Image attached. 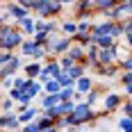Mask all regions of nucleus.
Instances as JSON below:
<instances>
[{
	"label": "nucleus",
	"mask_w": 132,
	"mask_h": 132,
	"mask_svg": "<svg viewBox=\"0 0 132 132\" xmlns=\"http://www.w3.org/2000/svg\"><path fill=\"white\" fill-rule=\"evenodd\" d=\"M23 34H21V30H16V27H12L5 37H0V53H14L21 43H23Z\"/></svg>",
	"instance_id": "nucleus-1"
},
{
	"label": "nucleus",
	"mask_w": 132,
	"mask_h": 132,
	"mask_svg": "<svg viewBox=\"0 0 132 132\" xmlns=\"http://www.w3.org/2000/svg\"><path fill=\"white\" fill-rule=\"evenodd\" d=\"M34 12L39 14V21H50L53 16H57V14L62 12V5L55 2V0H46V2H39L34 7Z\"/></svg>",
	"instance_id": "nucleus-2"
},
{
	"label": "nucleus",
	"mask_w": 132,
	"mask_h": 132,
	"mask_svg": "<svg viewBox=\"0 0 132 132\" xmlns=\"http://www.w3.org/2000/svg\"><path fill=\"white\" fill-rule=\"evenodd\" d=\"M75 121H78V125H84V123H91L96 119V112H93V107H89L87 103H75L73 107V112H71Z\"/></svg>",
	"instance_id": "nucleus-3"
},
{
	"label": "nucleus",
	"mask_w": 132,
	"mask_h": 132,
	"mask_svg": "<svg viewBox=\"0 0 132 132\" xmlns=\"http://www.w3.org/2000/svg\"><path fill=\"white\" fill-rule=\"evenodd\" d=\"M0 130H7V132H16L21 130V125H18V121H16V114L14 112H0Z\"/></svg>",
	"instance_id": "nucleus-4"
},
{
	"label": "nucleus",
	"mask_w": 132,
	"mask_h": 132,
	"mask_svg": "<svg viewBox=\"0 0 132 132\" xmlns=\"http://www.w3.org/2000/svg\"><path fill=\"white\" fill-rule=\"evenodd\" d=\"M123 103V96L119 93H107L105 100H103V114H112V112H116Z\"/></svg>",
	"instance_id": "nucleus-5"
},
{
	"label": "nucleus",
	"mask_w": 132,
	"mask_h": 132,
	"mask_svg": "<svg viewBox=\"0 0 132 132\" xmlns=\"http://www.w3.org/2000/svg\"><path fill=\"white\" fill-rule=\"evenodd\" d=\"M91 89H93V82L87 78V75H82V78H78L73 82V91L78 93V96H87Z\"/></svg>",
	"instance_id": "nucleus-6"
},
{
	"label": "nucleus",
	"mask_w": 132,
	"mask_h": 132,
	"mask_svg": "<svg viewBox=\"0 0 132 132\" xmlns=\"http://www.w3.org/2000/svg\"><path fill=\"white\" fill-rule=\"evenodd\" d=\"M21 68V57L18 55H12L9 57V62L5 64V68H2V73H0V78H14V73Z\"/></svg>",
	"instance_id": "nucleus-7"
},
{
	"label": "nucleus",
	"mask_w": 132,
	"mask_h": 132,
	"mask_svg": "<svg viewBox=\"0 0 132 132\" xmlns=\"http://www.w3.org/2000/svg\"><path fill=\"white\" fill-rule=\"evenodd\" d=\"M7 14L12 16L16 23H18V21H23L25 16H30V12H27L25 7H21V5H16V2H7Z\"/></svg>",
	"instance_id": "nucleus-8"
},
{
	"label": "nucleus",
	"mask_w": 132,
	"mask_h": 132,
	"mask_svg": "<svg viewBox=\"0 0 132 132\" xmlns=\"http://www.w3.org/2000/svg\"><path fill=\"white\" fill-rule=\"evenodd\" d=\"M37 116H39V109H34V107H27L25 112L16 114V121H18V125H25V123H32Z\"/></svg>",
	"instance_id": "nucleus-9"
},
{
	"label": "nucleus",
	"mask_w": 132,
	"mask_h": 132,
	"mask_svg": "<svg viewBox=\"0 0 132 132\" xmlns=\"http://www.w3.org/2000/svg\"><path fill=\"white\" fill-rule=\"evenodd\" d=\"M93 5V12H109V9H114L116 5H119V0H91Z\"/></svg>",
	"instance_id": "nucleus-10"
},
{
	"label": "nucleus",
	"mask_w": 132,
	"mask_h": 132,
	"mask_svg": "<svg viewBox=\"0 0 132 132\" xmlns=\"http://www.w3.org/2000/svg\"><path fill=\"white\" fill-rule=\"evenodd\" d=\"M68 57H71V59H73V62H75V64H82V62H84V48H82V46H78V43H73V46H71V48H68Z\"/></svg>",
	"instance_id": "nucleus-11"
},
{
	"label": "nucleus",
	"mask_w": 132,
	"mask_h": 132,
	"mask_svg": "<svg viewBox=\"0 0 132 132\" xmlns=\"http://www.w3.org/2000/svg\"><path fill=\"white\" fill-rule=\"evenodd\" d=\"M41 68H43V64L41 62H32V64L25 66V80H37L41 73Z\"/></svg>",
	"instance_id": "nucleus-12"
},
{
	"label": "nucleus",
	"mask_w": 132,
	"mask_h": 132,
	"mask_svg": "<svg viewBox=\"0 0 132 132\" xmlns=\"http://www.w3.org/2000/svg\"><path fill=\"white\" fill-rule=\"evenodd\" d=\"M75 30H78V23H75V21H64L62 27H59L62 37H68V39H73V37H75Z\"/></svg>",
	"instance_id": "nucleus-13"
},
{
	"label": "nucleus",
	"mask_w": 132,
	"mask_h": 132,
	"mask_svg": "<svg viewBox=\"0 0 132 132\" xmlns=\"http://www.w3.org/2000/svg\"><path fill=\"white\" fill-rule=\"evenodd\" d=\"M25 93L30 96V98H37V96H41V93H43V84H39L37 80H27Z\"/></svg>",
	"instance_id": "nucleus-14"
},
{
	"label": "nucleus",
	"mask_w": 132,
	"mask_h": 132,
	"mask_svg": "<svg viewBox=\"0 0 132 132\" xmlns=\"http://www.w3.org/2000/svg\"><path fill=\"white\" fill-rule=\"evenodd\" d=\"M18 25H21V34L25 37V34H34V18L32 16H25L23 21H18Z\"/></svg>",
	"instance_id": "nucleus-15"
},
{
	"label": "nucleus",
	"mask_w": 132,
	"mask_h": 132,
	"mask_svg": "<svg viewBox=\"0 0 132 132\" xmlns=\"http://www.w3.org/2000/svg\"><path fill=\"white\" fill-rule=\"evenodd\" d=\"M91 41H93V46H96L98 50H105V48H109V46L116 43L112 37H96V39H91Z\"/></svg>",
	"instance_id": "nucleus-16"
},
{
	"label": "nucleus",
	"mask_w": 132,
	"mask_h": 132,
	"mask_svg": "<svg viewBox=\"0 0 132 132\" xmlns=\"http://www.w3.org/2000/svg\"><path fill=\"white\" fill-rule=\"evenodd\" d=\"M34 48H37V46H34V41H32V39H23V43L18 46V50H21V55H23V57H32Z\"/></svg>",
	"instance_id": "nucleus-17"
},
{
	"label": "nucleus",
	"mask_w": 132,
	"mask_h": 132,
	"mask_svg": "<svg viewBox=\"0 0 132 132\" xmlns=\"http://www.w3.org/2000/svg\"><path fill=\"white\" fill-rule=\"evenodd\" d=\"M64 73H66V75H68L71 80H78V78H82V75L87 73V68H84L82 64H75V66H71L68 71H64Z\"/></svg>",
	"instance_id": "nucleus-18"
},
{
	"label": "nucleus",
	"mask_w": 132,
	"mask_h": 132,
	"mask_svg": "<svg viewBox=\"0 0 132 132\" xmlns=\"http://www.w3.org/2000/svg\"><path fill=\"white\" fill-rule=\"evenodd\" d=\"M59 105V98L57 96H46V93H41V109H50V107Z\"/></svg>",
	"instance_id": "nucleus-19"
},
{
	"label": "nucleus",
	"mask_w": 132,
	"mask_h": 132,
	"mask_svg": "<svg viewBox=\"0 0 132 132\" xmlns=\"http://www.w3.org/2000/svg\"><path fill=\"white\" fill-rule=\"evenodd\" d=\"M43 93H46V96H57V93H59V84H57V80H48V82H46V84H43Z\"/></svg>",
	"instance_id": "nucleus-20"
},
{
	"label": "nucleus",
	"mask_w": 132,
	"mask_h": 132,
	"mask_svg": "<svg viewBox=\"0 0 132 132\" xmlns=\"http://www.w3.org/2000/svg\"><path fill=\"white\" fill-rule=\"evenodd\" d=\"M73 96H75L73 87H64V89H59V93H57L59 103H68V100H73Z\"/></svg>",
	"instance_id": "nucleus-21"
},
{
	"label": "nucleus",
	"mask_w": 132,
	"mask_h": 132,
	"mask_svg": "<svg viewBox=\"0 0 132 132\" xmlns=\"http://www.w3.org/2000/svg\"><path fill=\"white\" fill-rule=\"evenodd\" d=\"M57 64H59V68H62V71H68L71 66H75V62H73L68 55H59V57H57Z\"/></svg>",
	"instance_id": "nucleus-22"
},
{
	"label": "nucleus",
	"mask_w": 132,
	"mask_h": 132,
	"mask_svg": "<svg viewBox=\"0 0 132 132\" xmlns=\"http://www.w3.org/2000/svg\"><path fill=\"white\" fill-rule=\"evenodd\" d=\"M89 23H87V21H80L78 23V30H75V37H73V39H80V37H87V34H89Z\"/></svg>",
	"instance_id": "nucleus-23"
},
{
	"label": "nucleus",
	"mask_w": 132,
	"mask_h": 132,
	"mask_svg": "<svg viewBox=\"0 0 132 132\" xmlns=\"http://www.w3.org/2000/svg\"><path fill=\"white\" fill-rule=\"evenodd\" d=\"M57 84H59V89H64V87H73V82H75V80H71L68 78V75H66L64 71H62V73H59V75H57Z\"/></svg>",
	"instance_id": "nucleus-24"
},
{
	"label": "nucleus",
	"mask_w": 132,
	"mask_h": 132,
	"mask_svg": "<svg viewBox=\"0 0 132 132\" xmlns=\"http://www.w3.org/2000/svg\"><path fill=\"white\" fill-rule=\"evenodd\" d=\"M98 98H100V91H98V89L93 87L91 91H89L87 96H84V103H87L89 107H93V105H96V100H98Z\"/></svg>",
	"instance_id": "nucleus-25"
},
{
	"label": "nucleus",
	"mask_w": 132,
	"mask_h": 132,
	"mask_svg": "<svg viewBox=\"0 0 132 132\" xmlns=\"http://www.w3.org/2000/svg\"><path fill=\"white\" fill-rule=\"evenodd\" d=\"M32 59H34V62L48 59V53H46V48H43V46H37V48H34V53H32Z\"/></svg>",
	"instance_id": "nucleus-26"
},
{
	"label": "nucleus",
	"mask_w": 132,
	"mask_h": 132,
	"mask_svg": "<svg viewBox=\"0 0 132 132\" xmlns=\"http://www.w3.org/2000/svg\"><path fill=\"white\" fill-rule=\"evenodd\" d=\"M73 107H75V103H73V100H68V103H59L57 109H59V114H62V116H66V114H71V112H73Z\"/></svg>",
	"instance_id": "nucleus-27"
},
{
	"label": "nucleus",
	"mask_w": 132,
	"mask_h": 132,
	"mask_svg": "<svg viewBox=\"0 0 132 132\" xmlns=\"http://www.w3.org/2000/svg\"><path fill=\"white\" fill-rule=\"evenodd\" d=\"M14 2H16V5H21V7H25L27 12H34V7L39 5L37 0H14Z\"/></svg>",
	"instance_id": "nucleus-28"
},
{
	"label": "nucleus",
	"mask_w": 132,
	"mask_h": 132,
	"mask_svg": "<svg viewBox=\"0 0 132 132\" xmlns=\"http://www.w3.org/2000/svg\"><path fill=\"white\" fill-rule=\"evenodd\" d=\"M119 128L123 132H132V119H130V116H123V119L119 121Z\"/></svg>",
	"instance_id": "nucleus-29"
},
{
	"label": "nucleus",
	"mask_w": 132,
	"mask_h": 132,
	"mask_svg": "<svg viewBox=\"0 0 132 132\" xmlns=\"http://www.w3.org/2000/svg\"><path fill=\"white\" fill-rule=\"evenodd\" d=\"M14 89H18L21 93H25V89H27V80H25V78H14Z\"/></svg>",
	"instance_id": "nucleus-30"
},
{
	"label": "nucleus",
	"mask_w": 132,
	"mask_h": 132,
	"mask_svg": "<svg viewBox=\"0 0 132 132\" xmlns=\"http://www.w3.org/2000/svg\"><path fill=\"white\" fill-rule=\"evenodd\" d=\"M12 107H14V100H9V98H2L0 100V112H12Z\"/></svg>",
	"instance_id": "nucleus-31"
},
{
	"label": "nucleus",
	"mask_w": 132,
	"mask_h": 132,
	"mask_svg": "<svg viewBox=\"0 0 132 132\" xmlns=\"http://www.w3.org/2000/svg\"><path fill=\"white\" fill-rule=\"evenodd\" d=\"M119 109H123V114H125V116H130V112H132V103H130V98H125V100L121 103Z\"/></svg>",
	"instance_id": "nucleus-32"
},
{
	"label": "nucleus",
	"mask_w": 132,
	"mask_h": 132,
	"mask_svg": "<svg viewBox=\"0 0 132 132\" xmlns=\"http://www.w3.org/2000/svg\"><path fill=\"white\" fill-rule=\"evenodd\" d=\"M48 80H50V73H48V71H46V66H43V68H41V73H39V78H37V82H39V84H46Z\"/></svg>",
	"instance_id": "nucleus-33"
},
{
	"label": "nucleus",
	"mask_w": 132,
	"mask_h": 132,
	"mask_svg": "<svg viewBox=\"0 0 132 132\" xmlns=\"http://www.w3.org/2000/svg\"><path fill=\"white\" fill-rule=\"evenodd\" d=\"M21 132H39V128H37V123L32 121V123H25V125H21Z\"/></svg>",
	"instance_id": "nucleus-34"
},
{
	"label": "nucleus",
	"mask_w": 132,
	"mask_h": 132,
	"mask_svg": "<svg viewBox=\"0 0 132 132\" xmlns=\"http://www.w3.org/2000/svg\"><path fill=\"white\" fill-rule=\"evenodd\" d=\"M2 87H5V89L9 91V89L14 87V78H2Z\"/></svg>",
	"instance_id": "nucleus-35"
},
{
	"label": "nucleus",
	"mask_w": 132,
	"mask_h": 132,
	"mask_svg": "<svg viewBox=\"0 0 132 132\" xmlns=\"http://www.w3.org/2000/svg\"><path fill=\"white\" fill-rule=\"evenodd\" d=\"M43 132H59V130H57V128L53 125V128H48V130H43Z\"/></svg>",
	"instance_id": "nucleus-36"
},
{
	"label": "nucleus",
	"mask_w": 132,
	"mask_h": 132,
	"mask_svg": "<svg viewBox=\"0 0 132 132\" xmlns=\"http://www.w3.org/2000/svg\"><path fill=\"white\" fill-rule=\"evenodd\" d=\"M2 68H5V64H2V62H0V73H2Z\"/></svg>",
	"instance_id": "nucleus-37"
},
{
	"label": "nucleus",
	"mask_w": 132,
	"mask_h": 132,
	"mask_svg": "<svg viewBox=\"0 0 132 132\" xmlns=\"http://www.w3.org/2000/svg\"><path fill=\"white\" fill-rule=\"evenodd\" d=\"M2 23H5V21H2V16H0V25H2Z\"/></svg>",
	"instance_id": "nucleus-38"
},
{
	"label": "nucleus",
	"mask_w": 132,
	"mask_h": 132,
	"mask_svg": "<svg viewBox=\"0 0 132 132\" xmlns=\"http://www.w3.org/2000/svg\"><path fill=\"white\" fill-rule=\"evenodd\" d=\"M119 2H130V0H119Z\"/></svg>",
	"instance_id": "nucleus-39"
},
{
	"label": "nucleus",
	"mask_w": 132,
	"mask_h": 132,
	"mask_svg": "<svg viewBox=\"0 0 132 132\" xmlns=\"http://www.w3.org/2000/svg\"><path fill=\"white\" fill-rule=\"evenodd\" d=\"M0 87H2V78H0Z\"/></svg>",
	"instance_id": "nucleus-40"
},
{
	"label": "nucleus",
	"mask_w": 132,
	"mask_h": 132,
	"mask_svg": "<svg viewBox=\"0 0 132 132\" xmlns=\"http://www.w3.org/2000/svg\"><path fill=\"white\" fill-rule=\"evenodd\" d=\"M37 2H46V0H37Z\"/></svg>",
	"instance_id": "nucleus-41"
}]
</instances>
